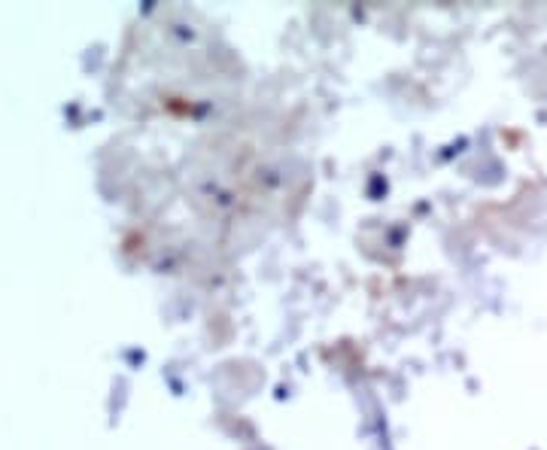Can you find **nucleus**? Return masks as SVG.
I'll return each mask as SVG.
<instances>
[]
</instances>
